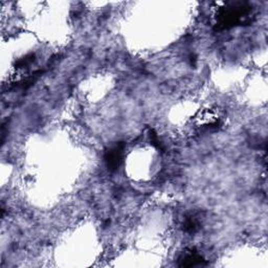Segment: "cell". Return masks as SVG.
Segmentation results:
<instances>
[{
  "label": "cell",
  "mask_w": 268,
  "mask_h": 268,
  "mask_svg": "<svg viewBox=\"0 0 268 268\" xmlns=\"http://www.w3.org/2000/svg\"><path fill=\"white\" fill-rule=\"evenodd\" d=\"M252 6L246 2H232L221 7L218 12V28H231L244 23L250 19Z\"/></svg>",
  "instance_id": "1"
},
{
  "label": "cell",
  "mask_w": 268,
  "mask_h": 268,
  "mask_svg": "<svg viewBox=\"0 0 268 268\" xmlns=\"http://www.w3.org/2000/svg\"><path fill=\"white\" fill-rule=\"evenodd\" d=\"M105 162L109 170L119 169L123 162V146L119 145L108 150L105 154Z\"/></svg>",
  "instance_id": "2"
},
{
  "label": "cell",
  "mask_w": 268,
  "mask_h": 268,
  "mask_svg": "<svg viewBox=\"0 0 268 268\" xmlns=\"http://www.w3.org/2000/svg\"><path fill=\"white\" fill-rule=\"evenodd\" d=\"M203 264H205V260H203L202 257L196 252L192 251L186 254L184 258L181 259L180 266L192 267V266H198V265H203Z\"/></svg>",
  "instance_id": "3"
},
{
  "label": "cell",
  "mask_w": 268,
  "mask_h": 268,
  "mask_svg": "<svg viewBox=\"0 0 268 268\" xmlns=\"http://www.w3.org/2000/svg\"><path fill=\"white\" fill-rule=\"evenodd\" d=\"M199 227H200V222H199L197 217L190 216V217L186 218L185 224H184V229H185V231L187 233H190V234L196 233L198 231Z\"/></svg>",
  "instance_id": "4"
}]
</instances>
